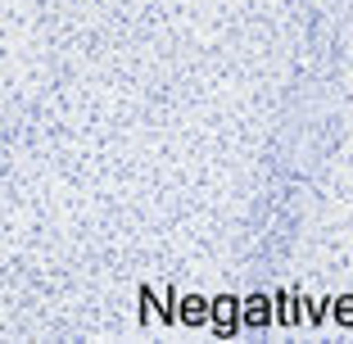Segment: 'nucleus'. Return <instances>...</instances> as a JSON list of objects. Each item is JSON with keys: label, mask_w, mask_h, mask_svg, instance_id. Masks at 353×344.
<instances>
[{"label": "nucleus", "mask_w": 353, "mask_h": 344, "mask_svg": "<svg viewBox=\"0 0 353 344\" xmlns=\"http://www.w3.org/2000/svg\"><path fill=\"white\" fill-rule=\"evenodd\" d=\"M272 299H276V326H308V313H303V308H299V290H276V294H272Z\"/></svg>", "instance_id": "20e7f679"}, {"label": "nucleus", "mask_w": 353, "mask_h": 344, "mask_svg": "<svg viewBox=\"0 0 353 344\" xmlns=\"http://www.w3.org/2000/svg\"><path fill=\"white\" fill-rule=\"evenodd\" d=\"M136 299H141V308H136V317H141V326L159 322V308H163V303H159V290H154V285H141V294H136Z\"/></svg>", "instance_id": "39448f33"}, {"label": "nucleus", "mask_w": 353, "mask_h": 344, "mask_svg": "<svg viewBox=\"0 0 353 344\" xmlns=\"http://www.w3.org/2000/svg\"><path fill=\"white\" fill-rule=\"evenodd\" d=\"M303 313H308V326H322L326 313H331V299H308V308H303Z\"/></svg>", "instance_id": "0eeeda50"}, {"label": "nucleus", "mask_w": 353, "mask_h": 344, "mask_svg": "<svg viewBox=\"0 0 353 344\" xmlns=\"http://www.w3.org/2000/svg\"><path fill=\"white\" fill-rule=\"evenodd\" d=\"M213 322V299L199 290H186L176 299V326H186V331H199V326Z\"/></svg>", "instance_id": "7ed1b4c3"}, {"label": "nucleus", "mask_w": 353, "mask_h": 344, "mask_svg": "<svg viewBox=\"0 0 353 344\" xmlns=\"http://www.w3.org/2000/svg\"><path fill=\"white\" fill-rule=\"evenodd\" d=\"M331 322L340 326V331H353V294H340V299H331Z\"/></svg>", "instance_id": "423d86ee"}, {"label": "nucleus", "mask_w": 353, "mask_h": 344, "mask_svg": "<svg viewBox=\"0 0 353 344\" xmlns=\"http://www.w3.org/2000/svg\"><path fill=\"white\" fill-rule=\"evenodd\" d=\"M240 322H245V331H254V335L272 331V326H276V299L263 294V290L245 294V299H240Z\"/></svg>", "instance_id": "f257e3e1"}, {"label": "nucleus", "mask_w": 353, "mask_h": 344, "mask_svg": "<svg viewBox=\"0 0 353 344\" xmlns=\"http://www.w3.org/2000/svg\"><path fill=\"white\" fill-rule=\"evenodd\" d=\"M213 335L218 340H236L240 331H245V322H240V299L236 294H213Z\"/></svg>", "instance_id": "f03ea898"}]
</instances>
